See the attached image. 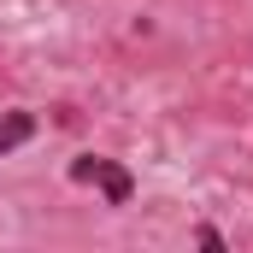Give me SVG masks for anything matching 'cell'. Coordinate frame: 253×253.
Returning a JSON list of instances; mask_svg holds the SVG:
<instances>
[{"instance_id": "3", "label": "cell", "mask_w": 253, "mask_h": 253, "mask_svg": "<svg viewBox=\"0 0 253 253\" xmlns=\"http://www.w3.org/2000/svg\"><path fill=\"white\" fill-rule=\"evenodd\" d=\"M194 242H200V248H212V253H224V236H218L212 224H200V230H194Z\"/></svg>"}, {"instance_id": "2", "label": "cell", "mask_w": 253, "mask_h": 253, "mask_svg": "<svg viewBox=\"0 0 253 253\" xmlns=\"http://www.w3.org/2000/svg\"><path fill=\"white\" fill-rule=\"evenodd\" d=\"M36 129H42V118H36V112H24V106H18V112H0V159H6V153H18Z\"/></svg>"}, {"instance_id": "1", "label": "cell", "mask_w": 253, "mask_h": 253, "mask_svg": "<svg viewBox=\"0 0 253 253\" xmlns=\"http://www.w3.org/2000/svg\"><path fill=\"white\" fill-rule=\"evenodd\" d=\"M71 183L100 189L112 206H129V194H135V177H129L118 159H100V153H77V159H71Z\"/></svg>"}]
</instances>
